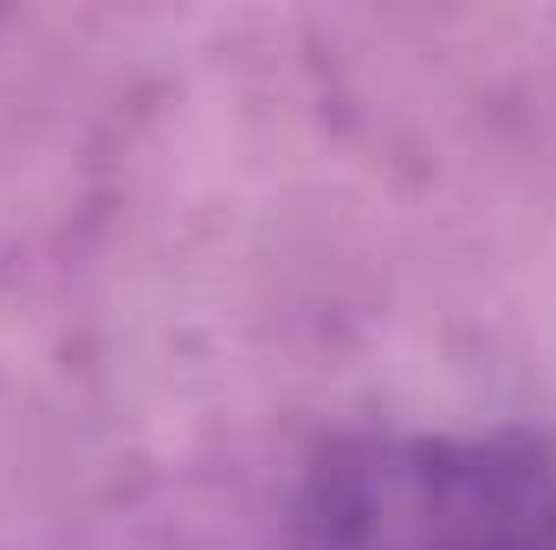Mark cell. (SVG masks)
Returning <instances> with one entry per match:
<instances>
[{"label":"cell","instance_id":"cell-1","mask_svg":"<svg viewBox=\"0 0 556 550\" xmlns=\"http://www.w3.org/2000/svg\"><path fill=\"white\" fill-rule=\"evenodd\" d=\"M285 550H556V453L525 427H376L330 440Z\"/></svg>","mask_w":556,"mask_h":550}]
</instances>
